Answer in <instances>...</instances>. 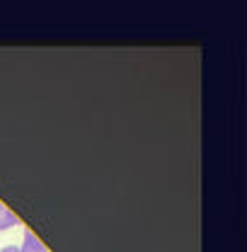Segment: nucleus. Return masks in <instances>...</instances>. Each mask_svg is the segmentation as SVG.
Instances as JSON below:
<instances>
[{
    "label": "nucleus",
    "instance_id": "obj_1",
    "mask_svg": "<svg viewBox=\"0 0 247 252\" xmlns=\"http://www.w3.org/2000/svg\"><path fill=\"white\" fill-rule=\"evenodd\" d=\"M22 252H49L46 250V245L31 233V230H27L25 233V240H22V248H20Z\"/></svg>",
    "mask_w": 247,
    "mask_h": 252
},
{
    "label": "nucleus",
    "instance_id": "obj_2",
    "mask_svg": "<svg viewBox=\"0 0 247 252\" xmlns=\"http://www.w3.org/2000/svg\"><path fill=\"white\" fill-rule=\"evenodd\" d=\"M17 223H20V219H17V216H15V214H12V211H10V209L2 204V201H0V230L15 228Z\"/></svg>",
    "mask_w": 247,
    "mask_h": 252
},
{
    "label": "nucleus",
    "instance_id": "obj_3",
    "mask_svg": "<svg viewBox=\"0 0 247 252\" xmlns=\"http://www.w3.org/2000/svg\"><path fill=\"white\" fill-rule=\"evenodd\" d=\"M0 252H22L20 248H15V245H7V248H2Z\"/></svg>",
    "mask_w": 247,
    "mask_h": 252
}]
</instances>
